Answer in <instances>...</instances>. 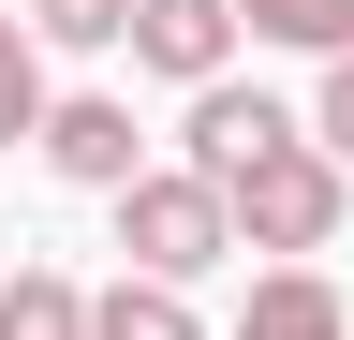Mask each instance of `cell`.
I'll list each match as a JSON object with an SVG mask.
<instances>
[{
	"label": "cell",
	"mask_w": 354,
	"mask_h": 340,
	"mask_svg": "<svg viewBox=\"0 0 354 340\" xmlns=\"http://www.w3.org/2000/svg\"><path fill=\"white\" fill-rule=\"evenodd\" d=\"M118 251H133V281H177V296H192L221 251H236V193H207L192 163H148V178L118 193Z\"/></svg>",
	"instance_id": "6da1fadb"
},
{
	"label": "cell",
	"mask_w": 354,
	"mask_h": 340,
	"mask_svg": "<svg viewBox=\"0 0 354 340\" xmlns=\"http://www.w3.org/2000/svg\"><path fill=\"white\" fill-rule=\"evenodd\" d=\"M339 207H354L339 163H325V148H281V163H251V178H236V251H281V267H295V251L339 237Z\"/></svg>",
	"instance_id": "7a4b0ae2"
},
{
	"label": "cell",
	"mask_w": 354,
	"mask_h": 340,
	"mask_svg": "<svg viewBox=\"0 0 354 340\" xmlns=\"http://www.w3.org/2000/svg\"><path fill=\"white\" fill-rule=\"evenodd\" d=\"M281 148H310V118L266 104V89H236V74H221V89H192V118H177V163H192L207 193H236L251 163H281Z\"/></svg>",
	"instance_id": "3957f363"
},
{
	"label": "cell",
	"mask_w": 354,
	"mask_h": 340,
	"mask_svg": "<svg viewBox=\"0 0 354 340\" xmlns=\"http://www.w3.org/2000/svg\"><path fill=\"white\" fill-rule=\"evenodd\" d=\"M236 0H148V15H133V60L162 74V89H221V74H236Z\"/></svg>",
	"instance_id": "277c9868"
},
{
	"label": "cell",
	"mask_w": 354,
	"mask_h": 340,
	"mask_svg": "<svg viewBox=\"0 0 354 340\" xmlns=\"http://www.w3.org/2000/svg\"><path fill=\"white\" fill-rule=\"evenodd\" d=\"M44 163H59L74 193H133V178H148V134H133L118 89H74L59 118H44Z\"/></svg>",
	"instance_id": "5b68a950"
},
{
	"label": "cell",
	"mask_w": 354,
	"mask_h": 340,
	"mask_svg": "<svg viewBox=\"0 0 354 340\" xmlns=\"http://www.w3.org/2000/svg\"><path fill=\"white\" fill-rule=\"evenodd\" d=\"M236 340H354V311H339L325 267H266V281L236 296Z\"/></svg>",
	"instance_id": "8992f818"
},
{
	"label": "cell",
	"mask_w": 354,
	"mask_h": 340,
	"mask_svg": "<svg viewBox=\"0 0 354 340\" xmlns=\"http://www.w3.org/2000/svg\"><path fill=\"white\" fill-rule=\"evenodd\" d=\"M88 311H104V296L59 281V267H15V281H0V340H88Z\"/></svg>",
	"instance_id": "52a82bcc"
},
{
	"label": "cell",
	"mask_w": 354,
	"mask_h": 340,
	"mask_svg": "<svg viewBox=\"0 0 354 340\" xmlns=\"http://www.w3.org/2000/svg\"><path fill=\"white\" fill-rule=\"evenodd\" d=\"M88 340H207V311H192V296H177V281H104V311H88Z\"/></svg>",
	"instance_id": "ba28073f"
},
{
	"label": "cell",
	"mask_w": 354,
	"mask_h": 340,
	"mask_svg": "<svg viewBox=\"0 0 354 340\" xmlns=\"http://www.w3.org/2000/svg\"><path fill=\"white\" fill-rule=\"evenodd\" d=\"M251 45H295V60H354V0H236Z\"/></svg>",
	"instance_id": "9c48e42d"
},
{
	"label": "cell",
	"mask_w": 354,
	"mask_h": 340,
	"mask_svg": "<svg viewBox=\"0 0 354 340\" xmlns=\"http://www.w3.org/2000/svg\"><path fill=\"white\" fill-rule=\"evenodd\" d=\"M44 118H59V104H44V30L0 15V148H15V134L44 148Z\"/></svg>",
	"instance_id": "30bf717a"
},
{
	"label": "cell",
	"mask_w": 354,
	"mask_h": 340,
	"mask_svg": "<svg viewBox=\"0 0 354 340\" xmlns=\"http://www.w3.org/2000/svg\"><path fill=\"white\" fill-rule=\"evenodd\" d=\"M15 15L44 30V45H133V15H148V0H15Z\"/></svg>",
	"instance_id": "8fae6325"
},
{
	"label": "cell",
	"mask_w": 354,
	"mask_h": 340,
	"mask_svg": "<svg viewBox=\"0 0 354 340\" xmlns=\"http://www.w3.org/2000/svg\"><path fill=\"white\" fill-rule=\"evenodd\" d=\"M310 148L354 178V60H325V104H310Z\"/></svg>",
	"instance_id": "7c38bea8"
},
{
	"label": "cell",
	"mask_w": 354,
	"mask_h": 340,
	"mask_svg": "<svg viewBox=\"0 0 354 340\" xmlns=\"http://www.w3.org/2000/svg\"><path fill=\"white\" fill-rule=\"evenodd\" d=\"M0 281H15V267H0Z\"/></svg>",
	"instance_id": "4fadbf2b"
}]
</instances>
